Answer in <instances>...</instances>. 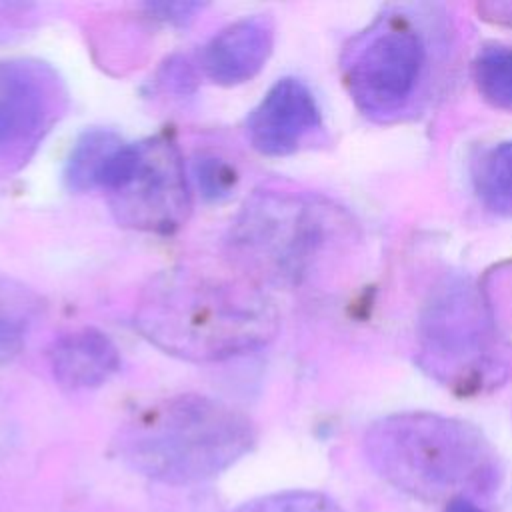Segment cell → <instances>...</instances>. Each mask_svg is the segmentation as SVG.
I'll return each instance as SVG.
<instances>
[{
	"mask_svg": "<svg viewBox=\"0 0 512 512\" xmlns=\"http://www.w3.org/2000/svg\"><path fill=\"white\" fill-rule=\"evenodd\" d=\"M134 322L148 342L188 362H220L266 346L278 310L250 278L198 268L158 272L142 288Z\"/></svg>",
	"mask_w": 512,
	"mask_h": 512,
	"instance_id": "cell-1",
	"label": "cell"
},
{
	"mask_svg": "<svg viewBox=\"0 0 512 512\" xmlns=\"http://www.w3.org/2000/svg\"><path fill=\"white\" fill-rule=\"evenodd\" d=\"M364 454L384 482L424 502L486 498L502 480L492 442L470 422L434 412L378 418L364 434Z\"/></svg>",
	"mask_w": 512,
	"mask_h": 512,
	"instance_id": "cell-2",
	"label": "cell"
},
{
	"mask_svg": "<svg viewBox=\"0 0 512 512\" xmlns=\"http://www.w3.org/2000/svg\"><path fill=\"white\" fill-rule=\"evenodd\" d=\"M252 420L202 394H178L134 412L118 430L116 450L138 474L164 484L214 478L254 446Z\"/></svg>",
	"mask_w": 512,
	"mask_h": 512,
	"instance_id": "cell-3",
	"label": "cell"
},
{
	"mask_svg": "<svg viewBox=\"0 0 512 512\" xmlns=\"http://www.w3.org/2000/svg\"><path fill=\"white\" fill-rule=\"evenodd\" d=\"M342 208L308 192L256 190L234 216L226 248L242 276L260 284L296 286L350 240Z\"/></svg>",
	"mask_w": 512,
	"mask_h": 512,
	"instance_id": "cell-4",
	"label": "cell"
},
{
	"mask_svg": "<svg viewBox=\"0 0 512 512\" xmlns=\"http://www.w3.org/2000/svg\"><path fill=\"white\" fill-rule=\"evenodd\" d=\"M342 78L354 106L380 124L412 116L426 100L434 48L426 24L386 10L344 46Z\"/></svg>",
	"mask_w": 512,
	"mask_h": 512,
	"instance_id": "cell-5",
	"label": "cell"
},
{
	"mask_svg": "<svg viewBox=\"0 0 512 512\" xmlns=\"http://www.w3.org/2000/svg\"><path fill=\"white\" fill-rule=\"evenodd\" d=\"M420 368L456 394L488 392L504 382L508 358L488 300L466 278L438 284L418 320Z\"/></svg>",
	"mask_w": 512,
	"mask_h": 512,
	"instance_id": "cell-6",
	"label": "cell"
},
{
	"mask_svg": "<svg viewBox=\"0 0 512 512\" xmlns=\"http://www.w3.org/2000/svg\"><path fill=\"white\" fill-rule=\"evenodd\" d=\"M118 224L152 234H172L188 220L192 196L184 160L170 136L126 142L104 186Z\"/></svg>",
	"mask_w": 512,
	"mask_h": 512,
	"instance_id": "cell-7",
	"label": "cell"
},
{
	"mask_svg": "<svg viewBox=\"0 0 512 512\" xmlns=\"http://www.w3.org/2000/svg\"><path fill=\"white\" fill-rule=\"evenodd\" d=\"M66 106L56 72L32 58L0 60V178L18 172Z\"/></svg>",
	"mask_w": 512,
	"mask_h": 512,
	"instance_id": "cell-8",
	"label": "cell"
},
{
	"mask_svg": "<svg viewBox=\"0 0 512 512\" xmlns=\"http://www.w3.org/2000/svg\"><path fill=\"white\" fill-rule=\"evenodd\" d=\"M322 130V112L312 90L298 78H280L246 118V136L264 156H288Z\"/></svg>",
	"mask_w": 512,
	"mask_h": 512,
	"instance_id": "cell-9",
	"label": "cell"
},
{
	"mask_svg": "<svg viewBox=\"0 0 512 512\" xmlns=\"http://www.w3.org/2000/svg\"><path fill=\"white\" fill-rule=\"evenodd\" d=\"M274 48V22L266 14L244 16L222 28L204 46L202 72L220 86L252 80L268 62Z\"/></svg>",
	"mask_w": 512,
	"mask_h": 512,
	"instance_id": "cell-10",
	"label": "cell"
},
{
	"mask_svg": "<svg viewBox=\"0 0 512 512\" xmlns=\"http://www.w3.org/2000/svg\"><path fill=\"white\" fill-rule=\"evenodd\" d=\"M54 380L68 390L96 388L120 370V350L108 334L80 328L58 336L48 348Z\"/></svg>",
	"mask_w": 512,
	"mask_h": 512,
	"instance_id": "cell-11",
	"label": "cell"
},
{
	"mask_svg": "<svg viewBox=\"0 0 512 512\" xmlns=\"http://www.w3.org/2000/svg\"><path fill=\"white\" fill-rule=\"evenodd\" d=\"M44 308L42 296L32 286L0 274V366L20 354Z\"/></svg>",
	"mask_w": 512,
	"mask_h": 512,
	"instance_id": "cell-12",
	"label": "cell"
},
{
	"mask_svg": "<svg viewBox=\"0 0 512 512\" xmlns=\"http://www.w3.org/2000/svg\"><path fill=\"white\" fill-rule=\"evenodd\" d=\"M472 184L486 210L512 216V140L498 142L478 154L472 162Z\"/></svg>",
	"mask_w": 512,
	"mask_h": 512,
	"instance_id": "cell-13",
	"label": "cell"
},
{
	"mask_svg": "<svg viewBox=\"0 0 512 512\" xmlns=\"http://www.w3.org/2000/svg\"><path fill=\"white\" fill-rule=\"evenodd\" d=\"M472 78L490 106L512 112V46H484L474 58Z\"/></svg>",
	"mask_w": 512,
	"mask_h": 512,
	"instance_id": "cell-14",
	"label": "cell"
},
{
	"mask_svg": "<svg viewBox=\"0 0 512 512\" xmlns=\"http://www.w3.org/2000/svg\"><path fill=\"white\" fill-rule=\"evenodd\" d=\"M120 138L110 132V130H88L84 132L66 162L64 178L72 190H90L94 184V176L104 160V156L110 152V148L118 142Z\"/></svg>",
	"mask_w": 512,
	"mask_h": 512,
	"instance_id": "cell-15",
	"label": "cell"
},
{
	"mask_svg": "<svg viewBox=\"0 0 512 512\" xmlns=\"http://www.w3.org/2000/svg\"><path fill=\"white\" fill-rule=\"evenodd\" d=\"M234 512H342V508L316 490H284L248 500Z\"/></svg>",
	"mask_w": 512,
	"mask_h": 512,
	"instance_id": "cell-16",
	"label": "cell"
},
{
	"mask_svg": "<svg viewBox=\"0 0 512 512\" xmlns=\"http://www.w3.org/2000/svg\"><path fill=\"white\" fill-rule=\"evenodd\" d=\"M194 180L206 200H224L236 186L234 168L218 156H198L194 160Z\"/></svg>",
	"mask_w": 512,
	"mask_h": 512,
	"instance_id": "cell-17",
	"label": "cell"
},
{
	"mask_svg": "<svg viewBox=\"0 0 512 512\" xmlns=\"http://www.w3.org/2000/svg\"><path fill=\"white\" fill-rule=\"evenodd\" d=\"M204 4L200 2H148L144 4L146 16L160 20L170 26H186L190 20L202 12Z\"/></svg>",
	"mask_w": 512,
	"mask_h": 512,
	"instance_id": "cell-18",
	"label": "cell"
},
{
	"mask_svg": "<svg viewBox=\"0 0 512 512\" xmlns=\"http://www.w3.org/2000/svg\"><path fill=\"white\" fill-rule=\"evenodd\" d=\"M478 10L484 14L482 18H488L498 24H512V2H492V4H480Z\"/></svg>",
	"mask_w": 512,
	"mask_h": 512,
	"instance_id": "cell-19",
	"label": "cell"
},
{
	"mask_svg": "<svg viewBox=\"0 0 512 512\" xmlns=\"http://www.w3.org/2000/svg\"><path fill=\"white\" fill-rule=\"evenodd\" d=\"M444 512H486L476 500L470 498H456L444 504Z\"/></svg>",
	"mask_w": 512,
	"mask_h": 512,
	"instance_id": "cell-20",
	"label": "cell"
}]
</instances>
